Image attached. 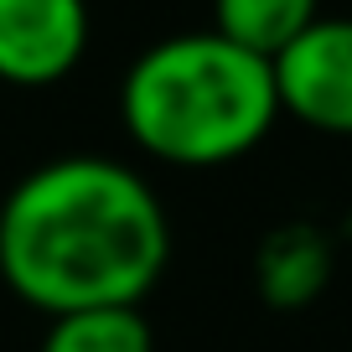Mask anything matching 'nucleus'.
I'll return each instance as SVG.
<instances>
[{"instance_id":"1","label":"nucleus","mask_w":352,"mask_h":352,"mask_svg":"<svg viewBox=\"0 0 352 352\" xmlns=\"http://www.w3.org/2000/svg\"><path fill=\"white\" fill-rule=\"evenodd\" d=\"M171 259L145 176L109 155H57L0 208V280L42 316L140 306Z\"/></svg>"},{"instance_id":"2","label":"nucleus","mask_w":352,"mask_h":352,"mask_svg":"<svg viewBox=\"0 0 352 352\" xmlns=\"http://www.w3.org/2000/svg\"><path fill=\"white\" fill-rule=\"evenodd\" d=\"M280 114L270 57L218 32H182L145 47L120 83V120L140 151L171 166L249 155Z\"/></svg>"},{"instance_id":"3","label":"nucleus","mask_w":352,"mask_h":352,"mask_svg":"<svg viewBox=\"0 0 352 352\" xmlns=\"http://www.w3.org/2000/svg\"><path fill=\"white\" fill-rule=\"evenodd\" d=\"M275 99L321 135H352V16H316L285 52L270 57Z\"/></svg>"},{"instance_id":"4","label":"nucleus","mask_w":352,"mask_h":352,"mask_svg":"<svg viewBox=\"0 0 352 352\" xmlns=\"http://www.w3.org/2000/svg\"><path fill=\"white\" fill-rule=\"evenodd\" d=\"M88 52L83 0H0V78L16 88H47Z\"/></svg>"},{"instance_id":"5","label":"nucleus","mask_w":352,"mask_h":352,"mask_svg":"<svg viewBox=\"0 0 352 352\" xmlns=\"http://www.w3.org/2000/svg\"><path fill=\"white\" fill-rule=\"evenodd\" d=\"M331 275V239L311 223H290V228L270 233L254 264V280H259V296L270 306H306L321 296Z\"/></svg>"},{"instance_id":"6","label":"nucleus","mask_w":352,"mask_h":352,"mask_svg":"<svg viewBox=\"0 0 352 352\" xmlns=\"http://www.w3.org/2000/svg\"><path fill=\"white\" fill-rule=\"evenodd\" d=\"M212 32L254 57H275L316 21V0H212Z\"/></svg>"},{"instance_id":"7","label":"nucleus","mask_w":352,"mask_h":352,"mask_svg":"<svg viewBox=\"0 0 352 352\" xmlns=\"http://www.w3.org/2000/svg\"><path fill=\"white\" fill-rule=\"evenodd\" d=\"M42 352H155V337L140 306H104V311L52 316Z\"/></svg>"}]
</instances>
